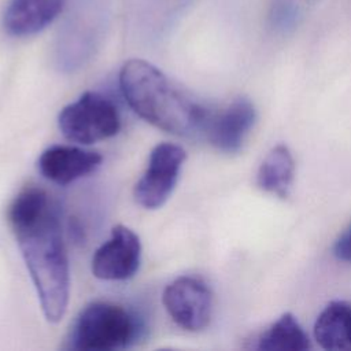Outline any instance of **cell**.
I'll list each match as a JSON object with an SVG mask.
<instances>
[{
  "instance_id": "cell-12",
  "label": "cell",
  "mask_w": 351,
  "mask_h": 351,
  "mask_svg": "<svg viewBox=\"0 0 351 351\" xmlns=\"http://www.w3.org/2000/svg\"><path fill=\"white\" fill-rule=\"evenodd\" d=\"M295 163L287 145L273 147L262 160L258 173V186L269 193L287 197L293 181Z\"/></svg>"
},
{
  "instance_id": "cell-2",
  "label": "cell",
  "mask_w": 351,
  "mask_h": 351,
  "mask_svg": "<svg viewBox=\"0 0 351 351\" xmlns=\"http://www.w3.org/2000/svg\"><path fill=\"white\" fill-rule=\"evenodd\" d=\"M119 86L132 110L154 126L177 136L206 132L210 110L152 63L143 59L125 62L119 71Z\"/></svg>"
},
{
  "instance_id": "cell-5",
  "label": "cell",
  "mask_w": 351,
  "mask_h": 351,
  "mask_svg": "<svg viewBox=\"0 0 351 351\" xmlns=\"http://www.w3.org/2000/svg\"><path fill=\"white\" fill-rule=\"evenodd\" d=\"M186 152L173 143H160L149 154L148 165L133 189L134 200L147 210L162 207L173 193Z\"/></svg>"
},
{
  "instance_id": "cell-8",
  "label": "cell",
  "mask_w": 351,
  "mask_h": 351,
  "mask_svg": "<svg viewBox=\"0 0 351 351\" xmlns=\"http://www.w3.org/2000/svg\"><path fill=\"white\" fill-rule=\"evenodd\" d=\"M255 119L254 104L247 97H237L219 112L211 114L204 133L217 149L233 154L241 148Z\"/></svg>"
},
{
  "instance_id": "cell-14",
  "label": "cell",
  "mask_w": 351,
  "mask_h": 351,
  "mask_svg": "<svg viewBox=\"0 0 351 351\" xmlns=\"http://www.w3.org/2000/svg\"><path fill=\"white\" fill-rule=\"evenodd\" d=\"M333 255L341 262L351 263V223L336 240L333 245Z\"/></svg>"
},
{
  "instance_id": "cell-6",
  "label": "cell",
  "mask_w": 351,
  "mask_h": 351,
  "mask_svg": "<svg viewBox=\"0 0 351 351\" xmlns=\"http://www.w3.org/2000/svg\"><path fill=\"white\" fill-rule=\"evenodd\" d=\"M162 302L170 318L185 330L199 332L210 324L213 293L199 277H177L166 285Z\"/></svg>"
},
{
  "instance_id": "cell-10",
  "label": "cell",
  "mask_w": 351,
  "mask_h": 351,
  "mask_svg": "<svg viewBox=\"0 0 351 351\" xmlns=\"http://www.w3.org/2000/svg\"><path fill=\"white\" fill-rule=\"evenodd\" d=\"M64 7V0H11L3 26L14 37H27L51 25Z\"/></svg>"
},
{
  "instance_id": "cell-3",
  "label": "cell",
  "mask_w": 351,
  "mask_h": 351,
  "mask_svg": "<svg viewBox=\"0 0 351 351\" xmlns=\"http://www.w3.org/2000/svg\"><path fill=\"white\" fill-rule=\"evenodd\" d=\"M141 321L129 308L112 302H92L75 318L70 348L111 351L125 350L141 335Z\"/></svg>"
},
{
  "instance_id": "cell-4",
  "label": "cell",
  "mask_w": 351,
  "mask_h": 351,
  "mask_svg": "<svg viewBox=\"0 0 351 351\" xmlns=\"http://www.w3.org/2000/svg\"><path fill=\"white\" fill-rule=\"evenodd\" d=\"M58 125L67 140L86 145L115 136L121 129V117L108 97L88 90L62 108Z\"/></svg>"
},
{
  "instance_id": "cell-1",
  "label": "cell",
  "mask_w": 351,
  "mask_h": 351,
  "mask_svg": "<svg viewBox=\"0 0 351 351\" xmlns=\"http://www.w3.org/2000/svg\"><path fill=\"white\" fill-rule=\"evenodd\" d=\"M8 222L34 284L43 314L56 324L66 314L70 269L55 200L41 188L22 189L8 208Z\"/></svg>"
},
{
  "instance_id": "cell-11",
  "label": "cell",
  "mask_w": 351,
  "mask_h": 351,
  "mask_svg": "<svg viewBox=\"0 0 351 351\" xmlns=\"http://www.w3.org/2000/svg\"><path fill=\"white\" fill-rule=\"evenodd\" d=\"M314 339L324 350L351 351V303L330 302L315 319Z\"/></svg>"
},
{
  "instance_id": "cell-7",
  "label": "cell",
  "mask_w": 351,
  "mask_h": 351,
  "mask_svg": "<svg viewBox=\"0 0 351 351\" xmlns=\"http://www.w3.org/2000/svg\"><path fill=\"white\" fill-rule=\"evenodd\" d=\"M141 263L140 237L128 226L112 228L110 239L93 254L92 273L104 281H123L133 277Z\"/></svg>"
},
{
  "instance_id": "cell-9",
  "label": "cell",
  "mask_w": 351,
  "mask_h": 351,
  "mask_svg": "<svg viewBox=\"0 0 351 351\" xmlns=\"http://www.w3.org/2000/svg\"><path fill=\"white\" fill-rule=\"evenodd\" d=\"M101 160V155L96 151L75 145H52L43 151L37 165L47 180L67 185L93 173Z\"/></svg>"
},
{
  "instance_id": "cell-13",
  "label": "cell",
  "mask_w": 351,
  "mask_h": 351,
  "mask_svg": "<svg viewBox=\"0 0 351 351\" xmlns=\"http://www.w3.org/2000/svg\"><path fill=\"white\" fill-rule=\"evenodd\" d=\"M254 347L262 351H304L311 344L296 318L285 313L256 339Z\"/></svg>"
}]
</instances>
